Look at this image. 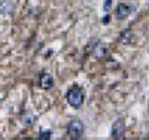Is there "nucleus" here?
Masks as SVG:
<instances>
[{
	"mask_svg": "<svg viewBox=\"0 0 149 140\" xmlns=\"http://www.w3.org/2000/svg\"><path fill=\"white\" fill-rule=\"evenodd\" d=\"M66 98H67V103H69L72 107L78 109V107H81L82 103H84L85 93H84L82 88H79V86H72L70 90L67 91Z\"/></svg>",
	"mask_w": 149,
	"mask_h": 140,
	"instance_id": "f257e3e1",
	"label": "nucleus"
},
{
	"mask_svg": "<svg viewBox=\"0 0 149 140\" xmlns=\"http://www.w3.org/2000/svg\"><path fill=\"white\" fill-rule=\"evenodd\" d=\"M84 130H85V127H84V122L78 118H73L69 124H67V134L70 139H74V140H78L84 136Z\"/></svg>",
	"mask_w": 149,
	"mask_h": 140,
	"instance_id": "f03ea898",
	"label": "nucleus"
},
{
	"mask_svg": "<svg viewBox=\"0 0 149 140\" xmlns=\"http://www.w3.org/2000/svg\"><path fill=\"white\" fill-rule=\"evenodd\" d=\"M125 130H127V127H125V124H124V121L122 119H116L113 124H112L110 136L113 139H124V136H125Z\"/></svg>",
	"mask_w": 149,
	"mask_h": 140,
	"instance_id": "7ed1b4c3",
	"label": "nucleus"
},
{
	"mask_svg": "<svg viewBox=\"0 0 149 140\" xmlns=\"http://www.w3.org/2000/svg\"><path fill=\"white\" fill-rule=\"evenodd\" d=\"M15 10V0H2L0 2V15H10Z\"/></svg>",
	"mask_w": 149,
	"mask_h": 140,
	"instance_id": "20e7f679",
	"label": "nucleus"
},
{
	"mask_svg": "<svg viewBox=\"0 0 149 140\" xmlns=\"http://www.w3.org/2000/svg\"><path fill=\"white\" fill-rule=\"evenodd\" d=\"M133 10H134V6H130V5H125V3H119V6L116 8V17H118V20H125Z\"/></svg>",
	"mask_w": 149,
	"mask_h": 140,
	"instance_id": "39448f33",
	"label": "nucleus"
},
{
	"mask_svg": "<svg viewBox=\"0 0 149 140\" xmlns=\"http://www.w3.org/2000/svg\"><path fill=\"white\" fill-rule=\"evenodd\" d=\"M39 85H40V88H43V90H49V88L54 86V78L49 73H43L40 76V79H39Z\"/></svg>",
	"mask_w": 149,
	"mask_h": 140,
	"instance_id": "423d86ee",
	"label": "nucleus"
},
{
	"mask_svg": "<svg viewBox=\"0 0 149 140\" xmlns=\"http://www.w3.org/2000/svg\"><path fill=\"white\" fill-rule=\"evenodd\" d=\"M106 52H107V48H106L103 43L97 42V43H95V48H94V51H93V54H94L97 58H102Z\"/></svg>",
	"mask_w": 149,
	"mask_h": 140,
	"instance_id": "0eeeda50",
	"label": "nucleus"
},
{
	"mask_svg": "<svg viewBox=\"0 0 149 140\" xmlns=\"http://www.w3.org/2000/svg\"><path fill=\"white\" fill-rule=\"evenodd\" d=\"M51 136H52V131H51V130L40 131L39 136H37V139H39V140H49V139H51Z\"/></svg>",
	"mask_w": 149,
	"mask_h": 140,
	"instance_id": "6e6552de",
	"label": "nucleus"
},
{
	"mask_svg": "<svg viewBox=\"0 0 149 140\" xmlns=\"http://www.w3.org/2000/svg\"><path fill=\"white\" fill-rule=\"evenodd\" d=\"M110 3H112V0H104V6H103V9H104L106 12L110 9Z\"/></svg>",
	"mask_w": 149,
	"mask_h": 140,
	"instance_id": "1a4fd4ad",
	"label": "nucleus"
},
{
	"mask_svg": "<svg viewBox=\"0 0 149 140\" xmlns=\"http://www.w3.org/2000/svg\"><path fill=\"white\" fill-rule=\"evenodd\" d=\"M109 20H110V18H109V15H106V18H103V24L109 22Z\"/></svg>",
	"mask_w": 149,
	"mask_h": 140,
	"instance_id": "9d476101",
	"label": "nucleus"
}]
</instances>
